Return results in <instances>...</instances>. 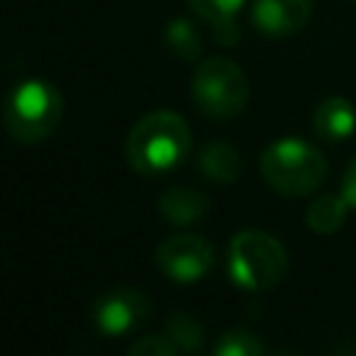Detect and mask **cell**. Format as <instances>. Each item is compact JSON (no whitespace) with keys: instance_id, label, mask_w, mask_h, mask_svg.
<instances>
[{"instance_id":"ba28073f","label":"cell","mask_w":356,"mask_h":356,"mask_svg":"<svg viewBox=\"0 0 356 356\" xmlns=\"http://www.w3.org/2000/svg\"><path fill=\"white\" fill-rule=\"evenodd\" d=\"M312 17V0H253L250 19L264 36L298 33Z\"/></svg>"},{"instance_id":"4fadbf2b","label":"cell","mask_w":356,"mask_h":356,"mask_svg":"<svg viewBox=\"0 0 356 356\" xmlns=\"http://www.w3.org/2000/svg\"><path fill=\"white\" fill-rule=\"evenodd\" d=\"M348 203L342 195H320L317 200L309 203L306 209V225L314 234H334L342 228L345 217H348Z\"/></svg>"},{"instance_id":"9a60e30c","label":"cell","mask_w":356,"mask_h":356,"mask_svg":"<svg viewBox=\"0 0 356 356\" xmlns=\"http://www.w3.org/2000/svg\"><path fill=\"white\" fill-rule=\"evenodd\" d=\"M167 337L178 345V350L192 353L203 342V325L195 317H189L186 312H172L167 317Z\"/></svg>"},{"instance_id":"2e32d148","label":"cell","mask_w":356,"mask_h":356,"mask_svg":"<svg viewBox=\"0 0 356 356\" xmlns=\"http://www.w3.org/2000/svg\"><path fill=\"white\" fill-rule=\"evenodd\" d=\"M214 353L217 356H259L264 353V342L248 328H231L217 339Z\"/></svg>"},{"instance_id":"5b68a950","label":"cell","mask_w":356,"mask_h":356,"mask_svg":"<svg viewBox=\"0 0 356 356\" xmlns=\"http://www.w3.org/2000/svg\"><path fill=\"white\" fill-rule=\"evenodd\" d=\"M250 97V83L242 67L231 58H203L192 72V100L211 120L236 117Z\"/></svg>"},{"instance_id":"e0dca14e","label":"cell","mask_w":356,"mask_h":356,"mask_svg":"<svg viewBox=\"0 0 356 356\" xmlns=\"http://www.w3.org/2000/svg\"><path fill=\"white\" fill-rule=\"evenodd\" d=\"M131 356H172L178 353V345L167 334H145L142 339L128 345Z\"/></svg>"},{"instance_id":"7a4b0ae2","label":"cell","mask_w":356,"mask_h":356,"mask_svg":"<svg viewBox=\"0 0 356 356\" xmlns=\"http://www.w3.org/2000/svg\"><path fill=\"white\" fill-rule=\"evenodd\" d=\"M64 114L61 92L44 78H25L19 81L6 103H3V125L6 131L25 145L47 139Z\"/></svg>"},{"instance_id":"ac0fdd59","label":"cell","mask_w":356,"mask_h":356,"mask_svg":"<svg viewBox=\"0 0 356 356\" xmlns=\"http://www.w3.org/2000/svg\"><path fill=\"white\" fill-rule=\"evenodd\" d=\"M339 195L345 197V203L350 209H356V156L350 159V164H348V170L342 175V192Z\"/></svg>"},{"instance_id":"6da1fadb","label":"cell","mask_w":356,"mask_h":356,"mask_svg":"<svg viewBox=\"0 0 356 356\" xmlns=\"http://www.w3.org/2000/svg\"><path fill=\"white\" fill-rule=\"evenodd\" d=\"M192 150V131L186 120L170 108L147 111L134 122L125 139L128 164L147 178L167 175L186 161Z\"/></svg>"},{"instance_id":"3957f363","label":"cell","mask_w":356,"mask_h":356,"mask_svg":"<svg viewBox=\"0 0 356 356\" xmlns=\"http://www.w3.org/2000/svg\"><path fill=\"white\" fill-rule=\"evenodd\" d=\"M289 259L284 245L267 231H239L228 245V275L245 292L275 286L286 275Z\"/></svg>"},{"instance_id":"8fae6325","label":"cell","mask_w":356,"mask_h":356,"mask_svg":"<svg viewBox=\"0 0 356 356\" xmlns=\"http://www.w3.org/2000/svg\"><path fill=\"white\" fill-rule=\"evenodd\" d=\"M197 167L217 184H234L242 175V156L228 142H209L197 156Z\"/></svg>"},{"instance_id":"7c38bea8","label":"cell","mask_w":356,"mask_h":356,"mask_svg":"<svg viewBox=\"0 0 356 356\" xmlns=\"http://www.w3.org/2000/svg\"><path fill=\"white\" fill-rule=\"evenodd\" d=\"M186 3H189V8H192L200 19L211 22V25L217 28V36H220L225 44H231V42L236 39L234 19H236V14L242 11L245 0H186Z\"/></svg>"},{"instance_id":"52a82bcc","label":"cell","mask_w":356,"mask_h":356,"mask_svg":"<svg viewBox=\"0 0 356 356\" xmlns=\"http://www.w3.org/2000/svg\"><path fill=\"white\" fill-rule=\"evenodd\" d=\"M150 314V300L136 286H111L92 303V323L103 337H125Z\"/></svg>"},{"instance_id":"5bb4252c","label":"cell","mask_w":356,"mask_h":356,"mask_svg":"<svg viewBox=\"0 0 356 356\" xmlns=\"http://www.w3.org/2000/svg\"><path fill=\"white\" fill-rule=\"evenodd\" d=\"M164 44H167L178 58L192 61V58H197V53H200V33H197V28H195L192 19L175 17V19H170L167 28H164Z\"/></svg>"},{"instance_id":"9c48e42d","label":"cell","mask_w":356,"mask_h":356,"mask_svg":"<svg viewBox=\"0 0 356 356\" xmlns=\"http://www.w3.org/2000/svg\"><path fill=\"white\" fill-rule=\"evenodd\" d=\"M209 211V197L189 186H172L159 197V214L170 225H192Z\"/></svg>"},{"instance_id":"277c9868","label":"cell","mask_w":356,"mask_h":356,"mask_svg":"<svg viewBox=\"0 0 356 356\" xmlns=\"http://www.w3.org/2000/svg\"><path fill=\"white\" fill-rule=\"evenodd\" d=\"M261 178L278 195H312L325 178V159L303 139H278L261 153Z\"/></svg>"},{"instance_id":"8992f818","label":"cell","mask_w":356,"mask_h":356,"mask_svg":"<svg viewBox=\"0 0 356 356\" xmlns=\"http://www.w3.org/2000/svg\"><path fill=\"white\" fill-rule=\"evenodd\" d=\"M159 270L178 284H195L214 267V248L197 234H175L156 248Z\"/></svg>"},{"instance_id":"30bf717a","label":"cell","mask_w":356,"mask_h":356,"mask_svg":"<svg viewBox=\"0 0 356 356\" xmlns=\"http://www.w3.org/2000/svg\"><path fill=\"white\" fill-rule=\"evenodd\" d=\"M314 131L328 142H342L356 131V108L345 97H325L314 111Z\"/></svg>"}]
</instances>
